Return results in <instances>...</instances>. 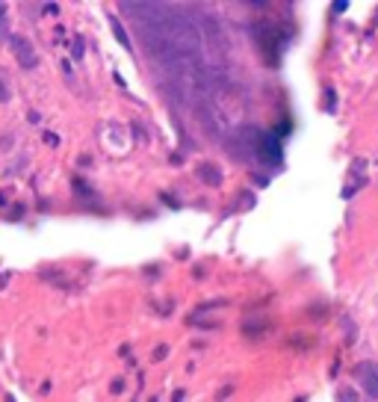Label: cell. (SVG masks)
<instances>
[{"mask_svg":"<svg viewBox=\"0 0 378 402\" xmlns=\"http://www.w3.org/2000/svg\"><path fill=\"white\" fill-rule=\"evenodd\" d=\"M0 39H6V24H3V18H0Z\"/></svg>","mask_w":378,"mask_h":402,"instance_id":"44dd1931","label":"cell"},{"mask_svg":"<svg viewBox=\"0 0 378 402\" xmlns=\"http://www.w3.org/2000/svg\"><path fill=\"white\" fill-rule=\"evenodd\" d=\"M9 98H12V92H9V86H6L3 80H0V104H6Z\"/></svg>","mask_w":378,"mask_h":402,"instance_id":"4fadbf2b","label":"cell"},{"mask_svg":"<svg viewBox=\"0 0 378 402\" xmlns=\"http://www.w3.org/2000/svg\"><path fill=\"white\" fill-rule=\"evenodd\" d=\"M266 328H269V319L266 316H248L242 322V334L245 337H263L266 334Z\"/></svg>","mask_w":378,"mask_h":402,"instance_id":"ba28073f","label":"cell"},{"mask_svg":"<svg viewBox=\"0 0 378 402\" xmlns=\"http://www.w3.org/2000/svg\"><path fill=\"white\" fill-rule=\"evenodd\" d=\"M366 160L363 157H355L352 166H349V180H346V187H343V198H352L358 190L366 187Z\"/></svg>","mask_w":378,"mask_h":402,"instance_id":"5b68a950","label":"cell"},{"mask_svg":"<svg viewBox=\"0 0 378 402\" xmlns=\"http://www.w3.org/2000/svg\"><path fill=\"white\" fill-rule=\"evenodd\" d=\"M45 142H48V145H59V136H56V133H45Z\"/></svg>","mask_w":378,"mask_h":402,"instance_id":"d6986e66","label":"cell"},{"mask_svg":"<svg viewBox=\"0 0 378 402\" xmlns=\"http://www.w3.org/2000/svg\"><path fill=\"white\" fill-rule=\"evenodd\" d=\"M59 65H62V71H65V80H68V83L74 86V74H71V65H68V59H62Z\"/></svg>","mask_w":378,"mask_h":402,"instance_id":"5bb4252c","label":"cell"},{"mask_svg":"<svg viewBox=\"0 0 378 402\" xmlns=\"http://www.w3.org/2000/svg\"><path fill=\"white\" fill-rule=\"evenodd\" d=\"M136 24L145 53L163 71V83L174 89L186 104L207 101L210 71L201 56V30L183 9L172 3H119Z\"/></svg>","mask_w":378,"mask_h":402,"instance_id":"6da1fadb","label":"cell"},{"mask_svg":"<svg viewBox=\"0 0 378 402\" xmlns=\"http://www.w3.org/2000/svg\"><path fill=\"white\" fill-rule=\"evenodd\" d=\"M166 355H169V346H157L154 349V361H163Z\"/></svg>","mask_w":378,"mask_h":402,"instance_id":"9a60e30c","label":"cell"},{"mask_svg":"<svg viewBox=\"0 0 378 402\" xmlns=\"http://www.w3.org/2000/svg\"><path fill=\"white\" fill-rule=\"evenodd\" d=\"M331 6H334V12H346V9H349L346 0H337V3H331Z\"/></svg>","mask_w":378,"mask_h":402,"instance_id":"2e32d148","label":"cell"},{"mask_svg":"<svg viewBox=\"0 0 378 402\" xmlns=\"http://www.w3.org/2000/svg\"><path fill=\"white\" fill-rule=\"evenodd\" d=\"M355 379L363 385L366 396L378 399V364H375V361H361L358 367H355Z\"/></svg>","mask_w":378,"mask_h":402,"instance_id":"8992f818","label":"cell"},{"mask_svg":"<svg viewBox=\"0 0 378 402\" xmlns=\"http://www.w3.org/2000/svg\"><path fill=\"white\" fill-rule=\"evenodd\" d=\"M251 39L257 42V48H260L263 56H266L269 62H275L278 53L284 51V45H287L290 35H281V30H278L272 21H257V24L251 27Z\"/></svg>","mask_w":378,"mask_h":402,"instance_id":"3957f363","label":"cell"},{"mask_svg":"<svg viewBox=\"0 0 378 402\" xmlns=\"http://www.w3.org/2000/svg\"><path fill=\"white\" fill-rule=\"evenodd\" d=\"M195 175H198V180H204L207 187H222V180H224V175H222V169L216 166V163H210V160H204V163H198V169H195Z\"/></svg>","mask_w":378,"mask_h":402,"instance_id":"52a82bcc","label":"cell"},{"mask_svg":"<svg viewBox=\"0 0 378 402\" xmlns=\"http://www.w3.org/2000/svg\"><path fill=\"white\" fill-rule=\"evenodd\" d=\"M248 133H251V142H248L251 157L260 160L263 166H281V157H284L281 139L269 130H248Z\"/></svg>","mask_w":378,"mask_h":402,"instance_id":"7a4b0ae2","label":"cell"},{"mask_svg":"<svg viewBox=\"0 0 378 402\" xmlns=\"http://www.w3.org/2000/svg\"><path fill=\"white\" fill-rule=\"evenodd\" d=\"M106 21H109V27H112V35H116V39H119V45L124 48V51H130L133 53V42H130V35H127V30H124V24L119 21V15H106Z\"/></svg>","mask_w":378,"mask_h":402,"instance_id":"9c48e42d","label":"cell"},{"mask_svg":"<svg viewBox=\"0 0 378 402\" xmlns=\"http://www.w3.org/2000/svg\"><path fill=\"white\" fill-rule=\"evenodd\" d=\"M6 15V3H0V18H3Z\"/></svg>","mask_w":378,"mask_h":402,"instance_id":"7402d4cb","label":"cell"},{"mask_svg":"<svg viewBox=\"0 0 378 402\" xmlns=\"http://www.w3.org/2000/svg\"><path fill=\"white\" fill-rule=\"evenodd\" d=\"M121 390H124V382L116 379V382H112V393H121Z\"/></svg>","mask_w":378,"mask_h":402,"instance_id":"ffe728a7","label":"cell"},{"mask_svg":"<svg viewBox=\"0 0 378 402\" xmlns=\"http://www.w3.org/2000/svg\"><path fill=\"white\" fill-rule=\"evenodd\" d=\"M71 187H74V195H77L80 201H86V204H95V201H98V195L92 192V187L86 184V180H80V177H77Z\"/></svg>","mask_w":378,"mask_h":402,"instance_id":"30bf717a","label":"cell"},{"mask_svg":"<svg viewBox=\"0 0 378 402\" xmlns=\"http://www.w3.org/2000/svg\"><path fill=\"white\" fill-rule=\"evenodd\" d=\"M337 402H361V399H358V390H355V387H340V390H337Z\"/></svg>","mask_w":378,"mask_h":402,"instance_id":"7c38bea8","label":"cell"},{"mask_svg":"<svg viewBox=\"0 0 378 402\" xmlns=\"http://www.w3.org/2000/svg\"><path fill=\"white\" fill-rule=\"evenodd\" d=\"M71 56H74V59H83V56H86V42L80 39V35H74V39H71Z\"/></svg>","mask_w":378,"mask_h":402,"instance_id":"8fae6325","label":"cell"},{"mask_svg":"<svg viewBox=\"0 0 378 402\" xmlns=\"http://www.w3.org/2000/svg\"><path fill=\"white\" fill-rule=\"evenodd\" d=\"M45 15H59V6L56 3H45Z\"/></svg>","mask_w":378,"mask_h":402,"instance_id":"e0dca14e","label":"cell"},{"mask_svg":"<svg viewBox=\"0 0 378 402\" xmlns=\"http://www.w3.org/2000/svg\"><path fill=\"white\" fill-rule=\"evenodd\" d=\"M325 98H328V109H334V101H337V95H334V89H325Z\"/></svg>","mask_w":378,"mask_h":402,"instance_id":"ac0fdd59","label":"cell"},{"mask_svg":"<svg viewBox=\"0 0 378 402\" xmlns=\"http://www.w3.org/2000/svg\"><path fill=\"white\" fill-rule=\"evenodd\" d=\"M9 48H12V53H15V59H18L21 68L30 71V68L39 65V53H35V48H33L30 39H24V35H9Z\"/></svg>","mask_w":378,"mask_h":402,"instance_id":"277c9868","label":"cell"}]
</instances>
